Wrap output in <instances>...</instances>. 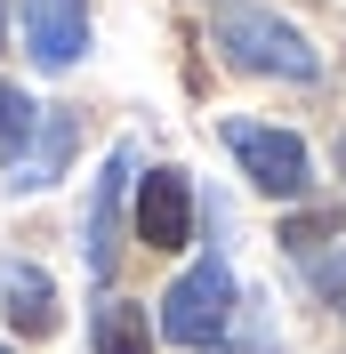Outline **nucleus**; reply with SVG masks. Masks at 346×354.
I'll return each instance as SVG.
<instances>
[{"mask_svg":"<svg viewBox=\"0 0 346 354\" xmlns=\"http://www.w3.org/2000/svg\"><path fill=\"white\" fill-rule=\"evenodd\" d=\"M210 41L234 73H266V81H322V48L306 41L290 17L258 8V0H226L210 17Z\"/></svg>","mask_w":346,"mask_h":354,"instance_id":"nucleus-1","label":"nucleus"},{"mask_svg":"<svg viewBox=\"0 0 346 354\" xmlns=\"http://www.w3.org/2000/svg\"><path fill=\"white\" fill-rule=\"evenodd\" d=\"M226 330H234V266L210 250V258H194L170 282V298H161V338H177V346H217Z\"/></svg>","mask_w":346,"mask_h":354,"instance_id":"nucleus-2","label":"nucleus"},{"mask_svg":"<svg viewBox=\"0 0 346 354\" xmlns=\"http://www.w3.org/2000/svg\"><path fill=\"white\" fill-rule=\"evenodd\" d=\"M226 153L250 169V185L258 194H274V201H290V194H306V145L290 129H258V121H226Z\"/></svg>","mask_w":346,"mask_h":354,"instance_id":"nucleus-3","label":"nucleus"},{"mask_svg":"<svg viewBox=\"0 0 346 354\" xmlns=\"http://www.w3.org/2000/svg\"><path fill=\"white\" fill-rule=\"evenodd\" d=\"M137 242L145 250H185L194 242V185H185V169H145L137 177Z\"/></svg>","mask_w":346,"mask_h":354,"instance_id":"nucleus-4","label":"nucleus"},{"mask_svg":"<svg viewBox=\"0 0 346 354\" xmlns=\"http://www.w3.org/2000/svg\"><path fill=\"white\" fill-rule=\"evenodd\" d=\"M17 24H24L33 65H48V73L81 65V48H89V0H17Z\"/></svg>","mask_w":346,"mask_h":354,"instance_id":"nucleus-5","label":"nucleus"},{"mask_svg":"<svg viewBox=\"0 0 346 354\" xmlns=\"http://www.w3.org/2000/svg\"><path fill=\"white\" fill-rule=\"evenodd\" d=\"M137 177V153L129 145H113L105 177H97V201H89V274L105 282L113 274V250H121V185Z\"/></svg>","mask_w":346,"mask_h":354,"instance_id":"nucleus-6","label":"nucleus"},{"mask_svg":"<svg viewBox=\"0 0 346 354\" xmlns=\"http://www.w3.org/2000/svg\"><path fill=\"white\" fill-rule=\"evenodd\" d=\"M73 145H81L73 113H41V121H33V137H24V153H17V169H8V185H17V194L57 185V177H65V161H73Z\"/></svg>","mask_w":346,"mask_h":354,"instance_id":"nucleus-7","label":"nucleus"},{"mask_svg":"<svg viewBox=\"0 0 346 354\" xmlns=\"http://www.w3.org/2000/svg\"><path fill=\"white\" fill-rule=\"evenodd\" d=\"M0 306H8V322H17L24 338H48V330H57V282H48L41 266H24V258L0 266Z\"/></svg>","mask_w":346,"mask_h":354,"instance_id":"nucleus-8","label":"nucleus"},{"mask_svg":"<svg viewBox=\"0 0 346 354\" xmlns=\"http://www.w3.org/2000/svg\"><path fill=\"white\" fill-rule=\"evenodd\" d=\"M89 338H97V354H153V322H145V306H129V298H105L97 322H89Z\"/></svg>","mask_w":346,"mask_h":354,"instance_id":"nucleus-9","label":"nucleus"},{"mask_svg":"<svg viewBox=\"0 0 346 354\" xmlns=\"http://www.w3.org/2000/svg\"><path fill=\"white\" fill-rule=\"evenodd\" d=\"M33 121H41V105H33V97H24L17 81H0V153H24Z\"/></svg>","mask_w":346,"mask_h":354,"instance_id":"nucleus-10","label":"nucleus"},{"mask_svg":"<svg viewBox=\"0 0 346 354\" xmlns=\"http://www.w3.org/2000/svg\"><path fill=\"white\" fill-rule=\"evenodd\" d=\"M314 290H322L330 306H338V322H346V250H330V258H314Z\"/></svg>","mask_w":346,"mask_h":354,"instance_id":"nucleus-11","label":"nucleus"},{"mask_svg":"<svg viewBox=\"0 0 346 354\" xmlns=\"http://www.w3.org/2000/svg\"><path fill=\"white\" fill-rule=\"evenodd\" d=\"M330 234H338V218H290V225H282L290 250H314V242H330Z\"/></svg>","mask_w":346,"mask_h":354,"instance_id":"nucleus-12","label":"nucleus"},{"mask_svg":"<svg viewBox=\"0 0 346 354\" xmlns=\"http://www.w3.org/2000/svg\"><path fill=\"white\" fill-rule=\"evenodd\" d=\"M338 169H346V137H338Z\"/></svg>","mask_w":346,"mask_h":354,"instance_id":"nucleus-13","label":"nucleus"},{"mask_svg":"<svg viewBox=\"0 0 346 354\" xmlns=\"http://www.w3.org/2000/svg\"><path fill=\"white\" fill-rule=\"evenodd\" d=\"M0 354H8V346H0Z\"/></svg>","mask_w":346,"mask_h":354,"instance_id":"nucleus-14","label":"nucleus"}]
</instances>
